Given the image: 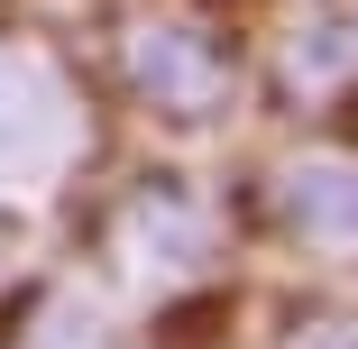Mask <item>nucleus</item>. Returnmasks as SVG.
<instances>
[{
	"mask_svg": "<svg viewBox=\"0 0 358 349\" xmlns=\"http://www.w3.org/2000/svg\"><path fill=\"white\" fill-rule=\"evenodd\" d=\"M74 148H83L74 83H64L46 55L0 46V193H37V184H55Z\"/></svg>",
	"mask_w": 358,
	"mask_h": 349,
	"instance_id": "f257e3e1",
	"label": "nucleus"
},
{
	"mask_svg": "<svg viewBox=\"0 0 358 349\" xmlns=\"http://www.w3.org/2000/svg\"><path fill=\"white\" fill-rule=\"evenodd\" d=\"M110 257L120 276H138V285H184V276L211 257V202L175 175H148L129 184L110 202Z\"/></svg>",
	"mask_w": 358,
	"mask_h": 349,
	"instance_id": "f03ea898",
	"label": "nucleus"
},
{
	"mask_svg": "<svg viewBox=\"0 0 358 349\" xmlns=\"http://www.w3.org/2000/svg\"><path fill=\"white\" fill-rule=\"evenodd\" d=\"M120 64H129L138 101H157L166 120H211V111H230V92H239L230 46L211 37V28H193V19H148V28H129Z\"/></svg>",
	"mask_w": 358,
	"mask_h": 349,
	"instance_id": "7ed1b4c3",
	"label": "nucleus"
},
{
	"mask_svg": "<svg viewBox=\"0 0 358 349\" xmlns=\"http://www.w3.org/2000/svg\"><path fill=\"white\" fill-rule=\"evenodd\" d=\"M275 212L313 248H358V157H294L275 175Z\"/></svg>",
	"mask_w": 358,
	"mask_h": 349,
	"instance_id": "20e7f679",
	"label": "nucleus"
},
{
	"mask_svg": "<svg viewBox=\"0 0 358 349\" xmlns=\"http://www.w3.org/2000/svg\"><path fill=\"white\" fill-rule=\"evenodd\" d=\"M285 83L303 101H331L358 83V0H322V10L285 37Z\"/></svg>",
	"mask_w": 358,
	"mask_h": 349,
	"instance_id": "39448f33",
	"label": "nucleus"
},
{
	"mask_svg": "<svg viewBox=\"0 0 358 349\" xmlns=\"http://www.w3.org/2000/svg\"><path fill=\"white\" fill-rule=\"evenodd\" d=\"M285 349H358V313H303L294 331H285Z\"/></svg>",
	"mask_w": 358,
	"mask_h": 349,
	"instance_id": "423d86ee",
	"label": "nucleus"
},
{
	"mask_svg": "<svg viewBox=\"0 0 358 349\" xmlns=\"http://www.w3.org/2000/svg\"><path fill=\"white\" fill-rule=\"evenodd\" d=\"M64 349H110V340H101V331H74V340H64Z\"/></svg>",
	"mask_w": 358,
	"mask_h": 349,
	"instance_id": "0eeeda50",
	"label": "nucleus"
}]
</instances>
